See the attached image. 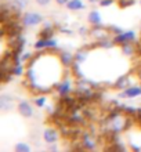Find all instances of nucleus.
Returning <instances> with one entry per match:
<instances>
[{
    "mask_svg": "<svg viewBox=\"0 0 141 152\" xmlns=\"http://www.w3.org/2000/svg\"><path fill=\"white\" fill-rule=\"evenodd\" d=\"M71 69H72V75L75 76L76 79H83V77H85V73L82 72V69H80V62L75 61L73 65L71 66Z\"/></svg>",
    "mask_w": 141,
    "mask_h": 152,
    "instance_id": "nucleus-16",
    "label": "nucleus"
},
{
    "mask_svg": "<svg viewBox=\"0 0 141 152\" xmlns=\"http://www.w3.org/2000/svg\"><path fill=\"white\" fill-rule=\"evenodd\" d=\"M56 3L58 4V6H66V4L69 3V0H56Z\"/></svg>",
    "mask_w": 141,
    "mask_h": 152,
    "instance_id": "nucleus-28",
    "label": "nucleus"
},
{
    "mask_svg": "<svg viewBox=\"0 0 141 152\" xmlns=\"http://www.w3.org/2000/svg\"><path fill=\"white\" fill-rule=\"evenodd\" d=\"M58 43L54 37H39L36 43H35V50H58ZM60 51V50H58Z\"/></svg>",
    "mask_w": 141,
    "mask_h": 152,
    "instance_id": "nucleus-4",
    "label": "nucleus"
},
{
    "mask_svg": "<svg viewBox=\"0 0 141 152\" xmlns=\"http://www.w3.org/2000/svg\"><path fill=\"white\" fill-rule=\"evenodd\" d=\"M42 137H43V141H45L46 144H48V145L54 144L60 138V130H57L56 127H47L43 130Z\"/></svg>",
    "mask_w": 141,
    "mask_h": 152,
    "instance_id": "nucleus-9",
    "label": "nucleus"
},
{
    "mask_svg": "<svg viewBox=\"0 0 141 152\" xmlns=\"http://www.w3.org/2000/svg\"><path fill=\"white\" fill-rule=\"evenodd\" d=\"M72 86H73V83H72V80H71V77H69V76H65L61 82H57V83L54 84V88L57 90V93H58L60 97H65V96H69V94H71Z\"/></svg>",
    "mask_w": 141,
    "mask_h": 152,
    "instance_id": "nucleus-3",
    "label": "nucleus"
},
{
    "mask_svg": "<svg viewBox=\"0 0 141 152\" xmlns=\"http://www.w3.org/2000/svg\"><path fill=\"white\" fill-rule=\"evenodd\" d=\"M118 3H119L121 8H127V7H130V6H133V4L136 3V0H119Z\"/></svg>",
    "mask_w": 141,
    "mask_h": 152,
    "instance_id": "nucleus-22",
    "label": "nucleus"
},
{
    "mask_svg": "<svg viewBox=\"0 0 141 152\" xmlns=\"http://www.w3.org/2000/svg\"><path fill=\"white\" fill-rule=\"evenodd\" d=\"M54 32H56V28H43L40 31V33H39V36L40 37H53Z\"/></svg>",
    "mask_w": 141,
    "mask_h": 152,
    "instance_id": "nucleus-19",
    "label": "nucleus"
},
{
    "mask_svg": "<svg viewBox=\"0 0 141 152\" xmlns=\"http://www.w3.org/2000/svg\"><path fill=\"white\" fill-rule=\"evenodd\" d=\"M121 47H122V53H123L125 56H133L134 53H136V47L133 46V43L123 44V46H121Z\"/></svg>",
    "mask_w": 141,
    "mask_h": 152,
    "instance_id": "nucleus-17",
    "label": "nucleus"
},
{
    "mask_svg": "<svg viewBox=\"0 0 141 152\" xmlns=\"http://www.w3.org/2000/svg\"><path fill=\"white\" fill-rule=\"evenodd\" d=\"M80 142H82V148L93 151V149L97 148V145H98V138L93 134V132H90V133L86 132L82 134Z\"/></svg>",
    "mask_w": 141,
    "mask_h": 152,
    "instance_id": "nucleus-5",
    "label": "nucleus"
},
{
    "mask_svg": "<svg viewBox=\"0 0 141 152\" xmlns=\"http://www.w3.org/2000/svg\"><path fill=\"white\" fill-rule=\"evenodd\" d=\"M66 8L69 11H82V10H85V3L82 0H69Z\"/></svg>",
    "mask_w": 141,
    "mask_h": 152,
    "instance_id": "nucleus-13",
    "label": "nucleus"
},
{
    "mask_svg": "<svg viewBox=\"0 0 141 152\" xmlns=\"http://www.w3.org/2000/svg\"><path fill=\"white\" fill-rule=\"evenodd\" d=\"M77 35H80L82 37H86L90 35V29H87L86 26H80V28L77 29Z\"/></svg>",
    "mask_w": 141,
    "mask_h": 152,
    "instance_id": "nucleus-24",
    "label": "nucleus"
},
{
    "mask_svg": "<svg viewBox=\"0 0 141 152\" xmlns=\"http://www.w3.org/2000/svg\"><path fill=\"white\" fill-rule=\"evenodd\" d=\"M17 109H18L20 115L26 118V119H31V118L35 116V109H33L32 104H31L29 101H18Z\"/></svg>",
    "mask_w": 141,
    "mask_h": 152,
    "instance_id": "nucleus-8",
    "label": "nucleus"
},
{
    "mask_svg": "<svg viewBox=\"0 0 141 152\" xmlns=\"http://www.w3.org/2000/svg\"><path fill=\"white\" fill-rule=\"evenodd\" d=\"M108 29H109V32L112 33L113 36H115V35H119V33L123 32V29L119 28V26H115V25H109Z\"/></svg>",
    "mask_w": 141,
    "mask_h": 152,
    "instance_id": "nucleus-23",
    "label": "nucleus"
},
{
    "mask_svg": "<svg viewBox=\"0 0 141 152\" xmlns=\"http://www.w3.org/2000/svg\"><path fill=\"white\" fill-rule=\"evenodd\" d=\"M12 73L15 76H22L25 73V69H24V66H22V64H20V65H15L14 66V69H12Z\"/></svg>",
    "mask_w": 141,
    "mask_h": 152,
    "instance_id": "nucleus-21",
    "label": "nucleus"
},
{
    "mask_svg": "<svg viewBox=\"0 0 141 152\" xmlns=\"http://www.w3.org/2000/svg\"><path fill=\"white\" fill-rule=\"evenodd\" d=\"M112 39L116 46H123V44L127 43H133L134 39H136V33H134V31H123L119 35H115Z\"/></svg>",
    "mask_w": 141,
    "mask_h": 152,
    "instance_id": "nucleus-6",
    "label": "nucleus"
},
{
    "mask_svg": "<svg viewBox=\"0 0 141 152\" xmlns=\"http://www.w3.org/2000/svg\"><path fill=\"white\" fill-rule=\"evenodd\" d=\"M14 149H15V152H29L31 151V147L26 142H18Z\"/></svg>",
    "mask_w": 141,
    "mask_h": 152,
    "instance_id": "nucleus-20",
    "label": "nucleus"
},
{
    "mask_svg": "<svg viewBox=\"0 0 141 152\" xmlns=\"http://www.w3.org/2000/svg\"><path fill=\"white\" fill-rule=\"evenodd\" d=\"M140 3H141V1H140Z\"/></svg>",
    "mask_w": 141,
    "mask_h": 152,
    "instance_id": "nucleus-31",
    "label": "nucleus"
},
{
    "mask_svg": "<svg viewBox=\"0 0 141 152\" xmlns=\"http://www.w3.org/2000/svg\"><path fill=\"white\" fill-rule=\"evenodd\" d=\"M48 149H50V151H57V149H58V147H57V145H56V142H54V144H50V147H48Z\"/></svg>",
    "mask_w": 141,
    "mask_h": 152,
    "instance_id": "nucleus-29",
    "label": "nucleus"
},
{
    "mask_svg": "<svg viewBox=\"0 0 141 152\" xmlns=\"http://www.w3.org/2000/svg\"><path fill=\"white\" fill-rule=\"evenodd\" d=\"M58 60H60L61 65H64L66 68H71L75 62V54H72L68 50H60L58 51Z\"/></svg>",
    "mask_w": 141,
    "mask_h": 152,
    "instance_id": "nucleus-10",
    "label": "nucleus"
},
{
    "mask_svg": "<svg viewBox=\"0 0 141 152\" xmlns=\"http://www.w3.org/2000/svg\"><path fill=\"white\" fill-rule=\"evenodd\" d=\"M18 104L15 100V97L11 94H1L0 96V109L3 112H8L11 109L15 108V105Z\"/></svg>",
    "mask_w": 141,
    "mask_h": 152,
    "instance_id": "nucleus-7",
    "label": "nucleus"
},
{
    "mask_svg": "<svg viewBox=\"0 0 141 152\" xmlns=\"http://www.w3.org/2000/svg\"><path fill=\"white\" fill-rule=\"evenodd\" d=\"M20 21L25 28H31V26H37L42 22H45V17L36 11H28L25 14H22Z\"/></svg>",
    "mask_w": 141,
    "mask_h": 152,
    "instance_id": "nucleus-2",
    "label": "nucleus"
},
{
    "mask_svg": "<svg viewBox=\"0 0 141 152\" xmlns=\"http://www.w3.org/2000/svg\"><path fill=\"white\" fill-rule=\"evenodd\" d=\"M132 124V119L130 115L126 112L121 111L118 108L111 109V112L107 115V118L102 122V130L107 134H121L122 132H125L130 127Z\"/></svg>",
    "mask_w": 141,
    "mask_h": 152,
    "instance_id": "nucleus-1",
    "label": "nucleus"
},
{
    "mask_svg": "<svg viewBox=\"0 0 141 152\" xmlns=\"http://www.w3.org/2000/svg\"><path fill=\"white\" fill-rule=\"evenodd\" d=\"M35 3L37 6H42V7H46V6H50L51 0H35Z\"/></svg>",
    "mask_w": 141,
    "mask_h": 152,
    "instance_id": "nucleus-26",
    "label": "nucleus"
},
{
    "mask_svg": "<svg viewBox=\"0 0 141 152\" xmlns=\"http://www.w3.org/2000/svg\"><path fill=\"white\" fill-rule=\"evenodd\" d=\"M132 86V79H130L129 75H122L118 77V80L112 84V87L115 90H125V88L130 87Z\"/></svg>",
    "mask_w": 141,
    "mask_h": 152,
    "instance_id": "nucleus-12",
    "label": "nucleus"
},
{
    "mask_svg": "<svg viewBox=\"0 0 141 152\" xmlns=\"http://www.w3.org/2000/svg\"><path fill=\"white\" fill-rule=\"evenodd\" d=\"M87 21H89L91 25H101V22H102V17H101V14L97 11V10H93V11L89 12Z\"/></svg>",
    "mask_w": 141,
    "mask_h": 152,
    "instance_id": "nucleus-14",
    "label": "nucleus"
},
{
    "mask_svg": "<svg viewBox=\"0 0 141 152\" xmlns=\"http://www.w3.org/2000/svg\"><path fill=\"white\" fill-rule=\"evenodd\" d=\"M89 3H91V4H96V3H100V0H87Z\"/></svg>",
    "mask_w": 141,
    "mask_h": 152,
    "instance_id": "nucleus-30",
    "label": "nucleus"
},
{
    "mask_svg": "<svg viewBox=\"0 0 141 152\" xmlns=\"http://www.w3.org/2000/svg\"><path fill=\"white\" fill-rule=\"evenodd\" d=\"M141 96V86H130V87L122 90L119 97L121 98H134Z\"/></svg>",
    "mask_w": 141,
    "mask_h": 152,
    "instance_id": "nucleus-11",
    "label": "nucleus"
},
{
    "mask_svg": "<svg viewBox=\"0 0 141 152\" xmlns=\"http://www.w3.org/2000/svg\"><path fill=\"white\" fill-rule=\"evenodd\" d=\"M17 3H18V6L21 7V10H24V8H26L29 6V0H15Z\"/></svg>",
    "mask_w": 141,
    "mask_h": 152,
    "instance_id": "nucleus-25",
    "label": "nucleus"
},
{
    "mask_svg": "<svg viewBox=\"0 0 141 152\" xmlns=\"http://www.w3.org/2000/svg\"><path fill=\"white\" fill-rule=\"evenodd\" d=\"M115 3V0H100V6L101 7H107V6H111V4Z\"/></svg>",
    "mask_w": 141,
    "mask_h": 152,
    "instance_id": "nucleus-27",
    "label": "nucleus"
},
{
    "mask_svg": "<svg viewBox=\"0 0 141 152\" xmlns=\"http://www.w3.org/2000/svg\"><path fill=\"white\" fill-rule=\"evenodd\" d=\"M89 50L90 48L87 47V46L79 48V50L75 53V61H77V62H83V61H86L87 56H89Z\"/></svg>",
    "mask_w": 141,
    "mask_h": 152,
    "instance_id": "nucleus-15",
    "label": "nucleus"
},
{
    "mask_svg": "<svg viewBox=\"0 0 141 152\" xmlns=\"http://www.w3.org/2000/svg\"><path fill=\"white\" fill-rule=\"evenodd\" d=\"M46 101H47L46 96H45V94H40V96H37V97H35V98H33V104L36 105L37 108H45Z\"/></svg>",
    "mask_w": 141,
    "mask_h": 152,
    "instance_id": "nucleus-18",
    "label": "nucleus"
}]
</instances>
